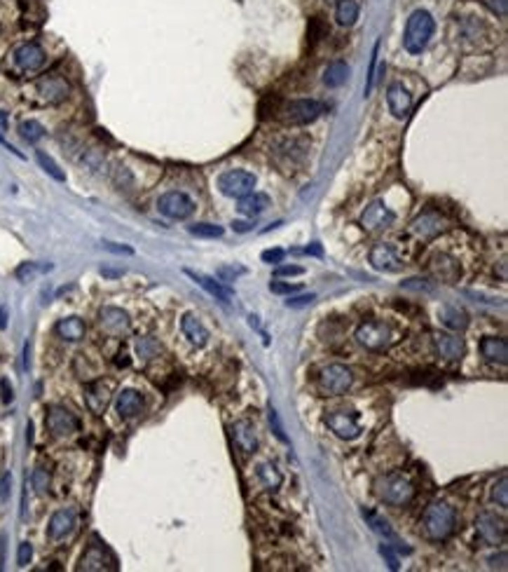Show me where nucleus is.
Returning <instances> with one entry per match:
<instances>
[{"label":"nucleus","instance_id":"1","mask_svg":"<svg viewBox=\"0 0 508 572\" xmlns=\"http://www.w3.org/2000/svg\"><path fill=\"white\" fill-rule=\"evenodd\" d=\"M457 528V512L448 502H434L427 507L422 516V530L431 542H443L455 533Z\"/></svg>","mask_w":508,"mask_h":572},{"label":"nucleus","instance_id":"2","mask_svg":"<svg viewBox=\"0 0 508 572\" xmlns=\"http://www.w3.org/2000/svg\"><path fill=\"white\" fill-rule=\"evenodd\" d=\"M375 495L389 507H406L415 498V486L403 474L392 472L375 481Z\"/></svg>","mask_w":508,"mask_h":572},{"label":"nucleus","instance_id":"3","mask_svg":"<svg viewBox=\"0 0 508 572\" xmlns=\"http://www.w3.org/2000/svg\"><path fill=\"white\" fill-rule=\"evenodd\" d=\"M356 340L361 347L370 352H387L401 340V331L385 322H363L356 329Z\"/></svg>","mask_w":508,"mask_h":572},{"label":"nucleus","instance_id":"4","mask_svg":"<svg viewBox=\"0 0 508 572\" xmlns=\"http://www.w3.org/2000/svg\"><path fill=\"white\" fill-rule=\"evenodd\" d=\"M47 54L38 43H22L10 52L8 57V71L15 78H26V75L38 73L45 66Z\"/></svg>","mask_w":508,"mask_h":572},{"label":"nucleus","instance_id":"5","mask_svg":"<svg viewBox=\"0 0 508 572\" xmlns=\"http://www.w3.org/2000/svg\"><path fill=\"white\" fill-rule=\"evenodd\" d=\"M434 31H436L434 17H431L427 10H415L413 15L408 17L406 33H403V45H406V50L410 54H420L424 47L429 45Z\"/></svg>","mask_w":508,"mask_h":572},{"label":"nucleus","instance_id":"6","mask_svg":"<svg viewBox=\"0 0 508 572\" xmlns=\"http://www.w3.org/2000/svg\"><path fill=\"white\" fill-rule=\"evenodd\" d=\"M326 106L316 99H295L279 106L276 110V120L288 124V127H300V124H309L321 117Z\"/></svg>","mask_w":508,"mask_h":572},{"label":"nucleus","instance_id":"7","mask_svg":"<svg viewBox=\"0 0 508 572\" xmlns=\"http://www.w3.org/2000/svg\"><path fill=\"white\" fill-rule=\"evenodd\" d=\"M352 382H354V373L349 368L342 364H330L321 368V373H319L316 378V387L323 396H337V394H345L347 389L352 387Z\"/></svg>","mask_w":508,"mask_h":572},{"label":"nucleus","instance_id":"8","mask_svg":"<svg viewBox=\"0 0 508 572\" xmlns=\"http://www.w3.org/2000/svg\"><path fill=\"white\" fill-rule=\"evenodd\" d=\"M33 89H36L40 103H47V106H54V103L66 101L68 94H71V85H68V80L59 73L43 75L40 80H36Z\"/></svg>","mask_w":508,"mask_h":572},{"label":"nucleus","instance_id":"9","mask_svg":"<svg viewBox=\"0 0 508 572\" xmlns=\"http://www.w3.org/2000/svg\"><path fill=\"white\" fill-rule=\"evenodd\" d=\"M255 183H258L255 174H250L246 169H229L225 174H220V178H218L220 193L227 195V197H234V200H239V197H243V195L253 193Z\"/></svg>","mask_w":508,"mask_h":572},{"label":"nucleus","instance_id":"10","mask_svg":"<svg viewBox=\"0 0 508 572\" xmlns=\"http://www.w3.org/2000/svg\"><path fill=\"white\" fill-rule=\"evenodd\" d=\"M476 533L485 544L490 547H499V544L506 542L508 537V526L501 516L492 514V512H480L476 519Z\"/></svg>","mask_w":508,"mask_h":572},{"label":"nucleus","instance_id":"11","mask_svg":"<svg viewBox=\"0 0 508 572\" xmlns=\"http://www.w3.org/2000/svg\"><path fill=\"white\" fill-rule=\"evenodd\" d=\"M326 424L335 436L345 438V441H354L361 436V422L354 410H333L326 415Z\"/></svg>","mask_w":508,"mask_h":572},{"label":"nucleus","instance_id":"12","mask_svg":"<svg viewBox=\"0 0 508 572\" xmlns=\"http://www.w3.org/2000/svg\"><path fill=\"white\" fill-rule=\"evenodd\" d=\"M157 209H159V214L166 216V219L183 221V219H187V216H192L194 202L187 197L185 193L171 190V193H164L162 197L157 200Z\"/></svg>","mask_w":508,"mask_h":572},{"label":"nucleus","instance_id":"13","mask_svg":"<svg viewBox=\"0 0 508 572\" xmlns=\"http://www.w3.org/2000/svg\"><path fill=\"white\" fill-rule=\"evenodd\" d=\"M45 427L52 436H68L73 431L80 429V420L78 415L71 413L64 406H52L45 415Z\"/></svg>","mask_w":508,"mask_h":572},{"label":"nucleus","instance_id":"14","mask_svg":"<svg viewBox=\"0 0 508 572\" xmlns=\"http://www.w3.org/2000/svg\"><path fill=\"white\" fill-rule=\"evenodd\" d=\"M394 212L389 209L385 202H373L370 207H366V212L361 214V228L366 230V233H377V230H385L394 223Z\"/></svg>","mask_w":508,"mask_h":572},{"label":"nucleus","instance_id":"15","mask_svg":"<svg viewBox=\"0 0 508 572\" xmlns=\"http://www.w3.org/2000/svg\"><path fill=\"white\" fill-rule=\"evenodd\" d=\"M113 401V385L106 380H94L85 387V403L94 415H103Z\"/></svg>","mask_w":508,"mask_h":572},{"label":"nucleus","instance_id":"16","mask_svg":"<svg viewBox=\"0 0 508 572\" xmlns=\"http://www.w3.org/2000/svg\"><path fill=\"white\" fill-rule=\"evenodd\" d=\"M445 228H448V221H445L438 212H431V209H429V212L420 214L413 221L410 233H413L415 237H420V240H431V237L441 235Z\"/></svg>","mask_w":508,"mask_h":572},{"label":"nucleus","instance_id":"17","mask_svg":"<svg viewBox=\"0 0 508 572\" xmlns=\"http://www.w3.org/2000/svg\"><path fill=\"white\" fill-rule=\"evenodd\" d=\"M368 258H370L373 268L380 270V272H399L403 268V261L399 258V254H396V249L387 242L375 244Z\"/></svg>","mask_w":508,"mask_h":572},{"label":"nucleus","instance_id":"18","mask_svg":"<svg viewBox=\"0 0 508 572\" xmlns=\"http://www.w3.org/2000/svg\"><path fill=\"white\" fill-rule=\"evenodd\" d=\"M387 106L392 110V115L399 117V120H403V117L410 113V108H413V94L403 87V82H392V85H389Z\"/></svg>","mask_w":508,"mask_h":572},{"label":"nucleus","instance_id":"19","mask_svg":"<svg viewBox=\"0 0 508 572\" xmlns=\"http://www.w3.org/2000/svg\"><path fill=\"white\" fill-rule=\"evenodd\" d=\"M99 322H101V329L110 333V336H122V333H127L131 326L129 315L120 308H101Z\"/></svg>","mask_w":508,"mask_h":572},{"label":"nucleus","instance_id":"20","mask_svg":"<svg viewBox=\"0 0 508 572\" xmlns=\"http://www.w3.org/2000/svg\"><path fill=\"white\" fill-rule=\"evenodd\" d=\"M431 270L434 275L445 284H455L462 277V265L457 263V258H452L448 254H436L434 261H431Z\"/></svg>","mask_w":508,"mask_h":572},{"label":"nucleus","instance_id":"21","mask_svg":"<svg viewBox=\"0 0 508 572\" xmlns=\"http://www.w3.org/2000/svg\"><path fill=\"white\" fill-rule=\"evenodd\" d=\"M75 519H78L75 509H59V512L50 519V526H47L50 540L57 542V540H64L66 535H71L75 528Z\"/></svg>","mask_w":508,"mask_h":572},{"label":"nucleus","instance_id":"22","mask_svg":"<svg viewBox=\"0 0 508 572\" xmlns=\"http://www.w3.org/2000/svg\"><path fill=\"white\" fill-rule=\"evenodd\" d=\"M434 347L441 357L450 359V361L462 359V354L466 350L464 338L455 336V333H434Z\"/></svg>","mask_w":508,"mask_h":572},{"label":"nucleus","instance_id":"23","mask_svg":"<svg viewBox=\"0 0 508 572\" xmlns=\"http://www.w3.org/2000/svg\"><path fill=\"white\" fill-rule=\"evenodd\" d=\"M185 275L192 279V282H197L201 289L206 291V294H211L215 301H220L222 305H229L232 303V291L227 289V286H222L220 282H215L213 277H208V275H201V272H194V270H185Z\"/></svg>","mask_w":508,"mask_h":572},{"label":"nucleus","instance_id":"24","mask_svg":"<svg viewBox=\"0 0 508 572\" xmlns=\"http://www.w3.org/2000/svg\"><path fill=\"white\" fill-rule=\"evenodd\" d=\"M143 406H145L143 394L136 392V389H122V392L117 394V399H115L117 413H120V417H127V420H129V417L141 415Z\"/></svg>","mask_w":508,"mask_h":572},{"label":"nucleus","instance_id":"25","mask_svg":"<svg viewBox=\"0 0 508 572\" xmlns=\"http://www.w3.org/2000/svg\"><path fill=\"white\" fill-rule=\"evenodd\" d=\"M480 352H483V357L490 361V364H499V366L508 364V343L504 338H497V336L483 338L480 340Z\"/></svg>","mask_w":508,"mask_h":572},{"label":"nucleus","instance_id":"26","mask_svg":"<svg viewBox=\"0 0 508 572\" xmlns=\"http://www.w3.org/2000/svg\"><path fill=\"white\" fill-rule=\"evenodd\" d=\"M180 331H183V336L197 347H204L208 343V329L201 324V319L197 315H192V312H187V315H183V319H180Z\"/></svg>","mask_w":508,"mask_h":572},{"label":"nucleus","instance_id":"27","mask_svg":"<svg viewBox=\"0 0 508 572\" xmlns=\"http://www.w3.org/2000/svg\"><path fill=\"white\" fill-rule=\"evenodd\" d=\"M232 436H234V446L241 453H255V448H258V434H255V427L248 420L234 422Z\"/></svg>","mask_w":508,"mask_h":572},{"label":"nucleus","instance_id":"28","mask_svg":"<svg viewBox=\"0 0 508 572\" xmlns=\"http://www.w3.org/2000/svg\"><path fill=\"white\" fill-rule=\"evenodd\" d=\"M267 207H272V202H269L267 195H262V193H248V195H243V197H239V212L243 216H248V219H255V216H260L262 212H267Z\"/></svg>","mask_w":508,"mask_h":572},{"label":"nucleus","instance_id":"29","mask_svg":"<svg viewBox=\"0 0 508 572\" xmlns=\"http://www.w3.org/2000/svg\"><path fill=\"white\" fill-rule=\"evenodd\" d=\"M438 317H441V322L452 331H464L466 326H469V315H466V310L459 308V305H443V308L438 310Z\"/></svg>","mask_w":508,"mask_h":572},{"label":"nucleus","instance_id":"30","mask_svg":"<svg viewBox=\"0 0 508 572\" xmlns=\"http://www.w3.org/2000/svg\"><path fill=\"white\" fill-rule=\"evenodd\" d=\"M106 547L99 542H92L89 544V549L85 551V556L80 558V565L78 570H106Z\"/></svg>","mask_w":508,"mask_h":572},{"label":"nucleus","instance_id":"31","mask_svg":"<svg viewBox=\"0 0 508 572\" xmlns=\"http://www.w3.org/2000/svg\"><path fill=\"white\" fill-rule=\"evenodd\" d=\"M85 331H87V326L80 317H66L57 324V336L68 340V343H78V340H82L85 338Z\"/></svg>","mask_w":508,"mask_h":572},{"label":"nucleus","instance_id":"32","mask_svg":"<svg viewBox=\"0 0 508 572\" xmlns=\"http://www.w3.org/2000/svg\"><path fill=\"white\" fill-rule=\"evenodd\" d=\"M335 19L340 26H354L359 19V3L356 0H337V8H335Z\"/></svg>","mask_w":508,"mask_h":572},{"label":"nucleus","instance_id":"33","mask_svg":"<svg viewBox=\"0 0 508 572\" xmlns=\"http://www.w3.org/2000/svg\"><path fill=\"white\" fill-rule=\"evenodd\" d=\"M347 78H349V66H347L345 61H333L323 71V82L328 87H342Z\"/></svg>","mask_w":508,"mask_h":572},{"label":"nucleus","instance_id":"34","mask_svg":"<svg viewBox=\"0 0 508 572\" xmlns=\"http://www.w3.org/2000/svg\"><path fill=\"white\" fill-rule=\"evenodd\" d=\"M52 270V265L50 263H45V265H40V263H33V261H29V263H22L17 268V279L19 282H31V279H36L38 275H43V272H50Z\"/></svg>","mask_w":508,"mask_h":572},{"label":"nucleus","instance_id":"35","mask_svg":"<svg viewBox=\"0 0 508 572\" xmlns=\"http://www.w3.org/2000/svg\"><path fill=\"white\" fill-rule=\"evenodd\" d=\"M19 134H22L24 141L36 143L45 136V127L38 120H24V122H19Z\"/></svg>","mask_w":508,"mask_h":572},{"label":"nucleus","instance_id":"36","mask_svg":"<svg viewBox=\"0 0 508 572\" xmlns=\"http://www.w3.org/2000/svg\"><path fill=\"white\" fill-rule=\"evenodd\" d=\"M258 479L262 481V486L269 488V490H274V488L281 486V474L276 472L274 464H260L258 467Z\"/></svg>","mask_w":508,"mask_h":572},{"label":"nucleus","instance_id":"37","mask_svg":"<svg viewBox=\"0 0 508 572\" xmlns=\"http://www.w3.org/2000/svg\"><path fill=\"white\" fill-rule=\"evenodd\" d=\"M36 157H38V164L43 167V169H45L47 174H50V176H52L54 181H61V183H64V181H66V174L59 169V164L54 162V160H52L50 155H47L45 150H38V152H36Z\"/></svg>","mask_w":508,"mask_h":572},{"label":"nucleus","instance_id":"38","mask_svg":"<svg viewBox=\"0 0 508 572\" xmlns=\"http://www.w3.org/2000/svg\"><path fill=\"white\" fill-rule=\"evenodd\" d=\"M363 519H368V523L373 526L375 533H380V535H385L387 540H396V533L392 528H389V523L385 519H380L377 514H373V512H363Z\"/></svg>","mask_w":508,"mask_h":572},{"label":"nucleus","instance_id":"39","mask_svg":"<svg viewBox=\"0 0 508 572\" xmlns=\"http://www.w3.org/2000/svg\"><path fill=\"white\" fill-rule=\"evenodd\" d=\"M136 352H138V357L152 359V357H157V354H159V343L155 338H138Z\"/></svg>","mask_w":508,"mask_h":572},{"label":"nucleus","instance_id":"40","mask_svg":"<svg viewBox=\"0 0 508 572\" xmlns=\"http://www.w3.org/2000/svg\"><path fill=\"white\" fill-rule=\"evenodd\" d=\"M190 233L194 237H206V240H215V237H222V228L213 226V223H197V226H190Z\"/></svg>","mask_w":508,"mask_h":572},{"label":"nucleus","instance_id":"41","mask_svg":"<svg viewBox=\"0 0 508 572\" xmlns=\"http://www.w3.org/2000/svg\"><path fill=\"white\" fill-rule=\"evenodd\" d=\"M492 500L497 502L499 507H508V476L506 474H501V479L497 481V483H494V488H492Z\"/></svg>","mask_w":508,"mask_h":572},{"label":"nucleus","instance_id":"42","mask_svg":"<svg viewBox=\"0 0 508 572\" xmlns=\"http://www.w3.org/2000/svg\"><path fill=\"white\" fill-rule=\"evenodd\" d=\"M403 289H413V291H424V294H431V291L436 289V284L431 282V279H420V277H415V279H406V282H401Z\"/></svg>","mask_w":508,"mask_h":572},{"label":"nucleus","instance_id":"43","mask_svg":"<svg viewBox=\"0 0 508 572\" xmlns=\"http://www.w3.org/2000/svg\"><path fill=\"white\" fill-rule=\"evenodd\" d=\"M269 291L279 296H293L300 291V284H290V282H269Z\"/></svg>","mask_w":508,"mask_h":572},{"label":"nucleus","instance_id":"44","mask_svg":"<svg viewBox=\"0 0 508 572\" xmlns=\"http://www.w3.org/2000/svg\"><path fill=\"white\" fill-rule=\"evenodd\" d=\"M316 301V296L314 294H302V296H288V301H286V308L290 310H302V308H307V305H312Z\"/></svg>","mask_w":508,"mask_h":572},{"label":"nucleus","instance_id":"45","mask_svg":"<svg viewBox=\"0 0 508 572\" xmlns=\"http://www.w3.org/2000/svg\"><path fill=\"white\" fill-rule=\"evenodd\" d=\"M239 275H246V268H241V265H232V268L222 265V268L218 270L220 282H234V277H239Z\"/></svg>","mask_w":508,"mask_h":572},{"label":"nucleus","instance_id":"46","mask_svg":"<svg viewBox=\"0 0 508 572\" xmlns=\"http://www.w3.org/2000/svg\"><path fill=\"white\" fill-rule=\"evenodd\" d=\"M33 488H36V493H47V488H50V474L45 469H36L33 472Z\"/></svg>","mask_w":508,"mask_h":572},{"label":"nucleus","instance_id":"47","mask_svg":"<svg viewBox=\"0 0 508 572\" xmlns=\"http://www.w3.org/2000/svg\"><path fill=\"white\" fill-rule=\"evenodd\" d=\"M485 8L492 12V15H497L504 19L508 15V0H483Z\"/></svg>","mask_w":508,"mask_h":572},{"label":"nucleus","instance_id":"48","mask_svg":"<svg viewBox=\"0 0 508 572\" xmlns=\"http://www.w3.org/2000/svg\"><path fill=\"white\" fill-rule=\"evenodd\" d=\"M31 558H33V547L29 542H22V544H19V554H17L19 568H26V565L31 563Z\"/></svg>","mask_w":508,"mask_h":572},{"label":"nucleus","instance_id":"49","mask_svg":"<svg viewBox=\"0 0 508 572\" xmlns=\"http://www.w3.org/2000/svg\"><path fill=\"white\" fill-rule=\"evenodd\" d=\"M375 64H377V45L373 47V57H370V68H368V82H366V96H370L373 87H375Z\"/></svg>","mask_w":508,"mask_h":572},{"label":"nucleus","instance_id":"50","mask_svg":"<svg viewBox=\"0 0 508 572\" xmlns=\"http://www.w3.org/2000/svg\"><path fill=\"white\" fill-rule=\"evenodd\" d=\"M269 424H272V431L276 434V438H279V441H283V443H288V436L283 434V427H281L279 415H276L274 408H269Z\"/></svg>","mask_w":508,"mask_h":572},{"label":"nucleus","instance_id":"51","mask_svg":"<svg viewBox=\"0 0 508 572\" xmlns=\"http://www.w3.org/2000/svg\"><path fill=\"white\" fill-rule=\"evenodd\" d=\"M260 258L269 265H276V263H281L283 258H286V251H283V249H267V251H262Z\"/></svg>","mask_w":508,"mask_h":572},{"label":"nucleus","instance_id":"52","mask_svg":"<svg viewBox=\"0 0 508 572\" xmlns=\"http://www.w3.org/2000/svg\"><path fill=\"white\" fill-rule=\"evenodd\" d=\"M302 268L300 265H279V268L274 270L276 277H295V275H302Z\"/></svg>","mask_w":508,"mask_h":572},{"label":"nucleus","instance_id":"53","mask_svg":"<svg viewBox=\"0 0 508 572\" xmlns=\"http://www.w3.org/2000/svg\"><path fill=\"white\" fill-rule=\"evenodd\" d=\"M0 399H3V403H12V399H15V389H12L8 378L0 380Z\"/></svg>","mask_w":508,"mask_h":572},{"label":"nucleus","instance_id":"54","mask_svg":"<svg viewBox=\"0 0 508 572\" xmlns=\"http://www.w3.org/2000/svg\"><path fill=\"white\" fill-rule=\"evenodd\" d=\"M10 490H12V474H3V479H0V498L8 500L10 498Z\"/></svg>","mask_w":508,"mask_h":572},{"label":"nucleus","instance_id":"55","mask_svg":"<svg viewBox=\"0 0 508 572\" xmlns=\"http://www.w3.org/2000/svg\"><path fill=\"white\" fill-rule=\"evenodd\" d=\"M380 554H382V556H385V558H387V563H389V568H392V570H399V558H396V556H394V551H392V549H389V547H387V544H382V547H380Z\"/></svg>","mask_w":508,"mask_h":572},{"label":"nucleus","instance_id":"56","mask_svg":"<svg viewBox=\"0 0 508 572\" xmlns=\"http://www.w3.org/2000/svg\"><path fill=\"white\" fill-rule=\"evenodd\" d=\"M103 249L113 251V254H124V256L134 254V249H131V247H120V244H113V242H103Z\"/></svg>","mask_w":508,"mask_h":572},{"label":"nucleus","instance_id":"57","mask_svg":"<svg viewBox=\"0 0 508 572\" xmlns=\"http://www.w3.org/2000/svg\"><path fill=\"white\" fill-rule=\"evenodd\" d=\"M487 563H490V568L506 570V551H501L499 556H490V558H487Z\"/></svg>","mask_w":508,"mask_h":572},{"label":"nucleus","instance_id":"58","mask_svg":"<svg viewBox=\"0 0 508 572\" xmlns=\"http://www.w3.org/2000/svg\"><path fill=\"white\" fill-rule=\"evenodd\" d=\"M309 36H312V43H316L319 36H321V24H319V19H312L309 22Z\"/></svg>","mask_w":508,"mask_h":572},{"label":"nucleus","instance_id":"59","mask_svg":"<svg viewBox=\"0 0 508 572\" xmlns=\"http://www.w3.org/2000/svg\"><path fill=\"white\" fill-rule=\"evenodd\" d=\"M232 228H234V233H248V230H253V223H248V221H234Z\"/></svg>","mask_w":508,"mask_h":572},{"label":"nucleus","instance_id":"60","mask_svg":"<svg viewBox=\"0 0 508 572\" xmlns=\"http://www.w3.org/2000/svg\"><path fill=\"white\" fill-rule=\"evenodd\" d=\"M29 354H31V343H26V347H24V368H29V366H31Z\"/></svg>","mask_w":508,"mask_h":572},{"label":"nucleus","instance_id":"61","mask_svg":"<svg viewBox=\"0 0 508 572\" xmlns=\"http://www.w3.org/2000/svg\"><path fill=\"white\" fill-rule=\"evenodd\" d=\"M8 326V312H5V308H0V329H5Z\"/></svg>","mask_w":508,"mask_h":572},{"label":"nucleus","instance_id":"62","mask_svg":"<svg viewBox=\"0 0 508 572\" xmlns=\"http://www.w3.org/2000/svg\"><path fill=\"white\" fill-rule=\"evenodd\" d=\"M101 272H103V275H108V277H120L122 275V270H106V268H103Z\"/></svg>","mask_w":508,"mask_h":572},{"label":"nucleus","instance_id":"63","mask_svg":"<svg viewBox=\"0 0 508 572\" xmlns=\"http://www.w3.org/2000/svg\"><path fill=\"white\" fill-rule=\"evenodd\" d=\"M0 124L5 127V113H3V110H0Z\"/></svg>","mask_w":508,"mask_h":572}]
</instances>
